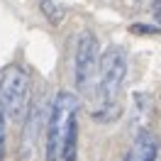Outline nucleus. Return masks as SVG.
<instances>
[{"instance_id":"f257e3e1","label":"nucleus","mask_w":161,"mask_h":161,"mask_svg":"<svg viewBox=\"0 0 161 161\" xmlns=\"http://www.w3.org/2000/svg\"><path fill=\"white\" fill-rule=\"evenodd\" d=\"M127 51L122 47H108L98 59L95 71V108L93 120L95 122H112L120 117V93L127 78Z\"/></svg>"},{"instance_id":"f03ea898","label":"nucleus","mask_w":161,"mask_h":161,"mask_svg":"<svg viewBox=\"0 0 161 161\" xmlns=\"http://www.w3.org/2000/svg\"><path fill=\"white\" fill-rule=\"evenodd\" d=\"M32 105V78L20 64H8L0 71V110L5 120L22 122Z\"/></svg>"},{"instance_id":"7ed1b4c3","label":"nucleus","mask_w":161,"mask_h":161,"mask_svg":"<svg viewBox=\"0 0 161 161\" xmlns=\"http://www.w3.org/2000/svg\"><path fill=\"white\" fill-rule=\"evenodd\" d=\"M76 112H78L76 95L69 91L56 93V98L51 103V110H49V120H47V161H59L64 132L69 127V122L76 117Z\"/></svg>"},{"instance_id":"20e7f679","label":"nucleus","mask_w":161,"mask_h":161,"mask_svg":"<svg viewBox=\"0 0 161 161\" xmlns=\"http://www.w3.org/2000/svg\"><path fill=\"white\" fill-rule=\"evenodd\" d=\"M98 59H100L98 37L91 30L80 32L76 42V56H73V80L78 93H86L91 88V80L95 78V71H98Z\"/></svg>"},{"instance_id":"39448f33","label":"nucleus","mask_w":161,"mask_h":161,"mask_svg":"<svg viewBox=\"0 0 161 161\" xmlns=\"http://www.w3.org/2000/svg\"><path fill=\"white\" fill-rule=\"evenodd\" d=\"M156 159H159V137L149 130H142L134 137L125 161H156Z\"/></svg>"},{"instance_id":"423d86ee","label":"nucleus","mask_w":161,"mask_h":161,"mask_svg":"<svg viewBox=\"0 0 161 161\" xmlns=\"http://www.w3.org/2000/svg\"><path fill=\"white\" fill-rule=\"evenodd\" d=\"M42 120H44L42 103L30 105V112H27V127H25V132H22V159H30L32 154H34V147H37V134H39Z\"/></svg>"},{"instance_id":"0eeeda50","label":"nucleus","mask_w":161,"mask_h":161,"mask_svg":"<svg viewBox=\"0 0 161 161\" xmlns=\"http://www.w3.org/2000/svg\"><path fill=\"white\" fill-rule=\"evenodd\" d=\"M76 154H78V117H73V120L69 122L66 132H64L59 159L61 161H76Z\"/></svg>"},{"instance_id":"6e6552de","label":"nucleus","mask_w":161,"mask_h":161,"mask_svg":"<svg viewBox=\"0 0 161 161\" xmlns=\"http://www.w3.org/2000/svg\"><path fill=\"white\" fill-rule=\"evenodd\" d=\"M39 8H42V15H44L51 25H59V22L66 17V8L61 5L59 0H42Z\"/></svg>"},{"instance_id":"1a4fd4ad","label":"nucleus","mask_w":161,"mask_h":161,"mask_svg":"<svg viewBox=\"0 0 161 161\" xmlns=\"http://www.w3.org/2000/svg\"><path fill=\"white\" fill-rule=\"evenodd\" d=\"M5 147H8V120L0 110V161H5Z\"/></svg>"},{"instance_id":"9d476101","label":"nucleus","mask_w":161,"mask_h":161,"mask_svg":"<svg viewBox=\"0 0 161 161\" xmlns=\"http://www.w3.org/2000/svg\"><path fill=\"white\" fill-rule=\"evenodd\" d=\"M132 32H137V34H156V32H161V27H156V25H134Z\"/></svg>"}]
</instances>
